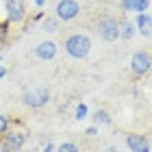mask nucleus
<instances>
[{
	"mask_svg": "<svg viewBox=\"0 0 152 152\" xmlns=\"http://www.w3.org/2000/svg\"><path fill=\"white\" fill-rule=\"evenodd\" d=\"M65 52L74 59H85L91 52V39L87 35H72L65 39Z\"/></svg>",
	"mask_w": 152,
	"mask_h": 152,
	"instance_id": "1",
	"label": "nucleus"
},
{
	"mask_svg": "<svg viewBox=\"0 0 152 152\" xmlns=\"http://www.w3.org/2000/svg\"><path fill=\"white\" fill-rule=\"evenodd\" d=\"M48 100H50V91H48L46 87L33 85V87H26L24 94H22V102H24L26 107H33V109L44 107Z\"/></svg>",
	"mask_w": 152,
	"mask_h": 152,
	"instance_id": "2",
	"label": "nucleus"
},
{
	"mask_svg": "<svg viewBox=\"0 0 152 152\" xmlns=\"http://www.w3.org/2000/svg\"><path fill=\"white\" fill-rule=\"evenodd\" d=\"M80 13V4L76 0H59L57 4V18L63 22H72L74 18H78Z\"/></svg>",
	"mask_w": 152,
	"mask_h": 152,
	"instance_id": "3",
	"label": "nucleus"
},
{
	"mask_svg": "<svg viewBox=\"0 0 152 152\" xmlns=\"http://www.w3.org/2000/svg\"><path fill=\"white\" fill-rule=\"evenodd\" d=\"M24 141H26V133L24 130H15V133H4L2 146H4L7 152H18V150H22Z\"/></svg>",
	"mask_w": 152,
	"mask_h": 152,
	"instance_id": "4",
	"label": "nucleus"
},
{
	"mask_svg": "<svg viewBox=\"0 0 152 152\" xmlns=\"http://www.w3.org/2000/svg\"><path fill=\"white\" fill-rule=\"evenodd\" d=\"M98 33H100V37L104 39V41H115L117 37V20H113V18H104L100 22V26H98Z\"/></svg>",
	"mask_w": 152,
	"mask_h": 152,
	"instance_id": "5",
	"label": "nucleus"
},
{
	"mask_svg": "<svg viewBox=\"0 0 152 152\" xmlns=\"http://www.w3.org/2000/svg\"><path fill=\"white\" fill-rule=\"evenodd\" d=\"M130 67L137 76H143L146 72H150V54L148 52H135L130 59Z\"/></svg>",
	"mask_w": 152,
	"mask_h": 152,
	"instance_id": "6",
	"label": "nucleus"
},
{
	"mask_svg": "<svg viewBox=\"0 0 152 152\" xmlns=\"http://www.w3.org/2000/svg\"><path fill=\"white\" fill-rule=\"evenodd\" d=\"M57 44L54 41H41V44H37V48H35V57L37 59H41V61H50V59H54L57 57Z\"/></svg>",
	"mask_w": 152,
	"mask_h": 152,
	"instance_id": "7",
	"label": "nucleus"
},
{
	"mask_svg": "<svg viewBox=\"0 0 152 152\" xmlns=\"http://www.w3.org/2000/svg\"><path fill=\"white\" fill-rule=\"evenodd\" d=\"M126 146H128L130 152H150L148 139L143 135H137V133H133V135L126 137Z\"/></svg>",
	"mask_w": 152,
	"mask_h": 152,
	"instance_id": "8",
	"label": "nucleus"
},
{
	"mask_svg": "<svg viewBox=\"0 0 152 152\" xmlns=\"http://www.w3.org/2000/svg\"><path fill=\"white\" fill-rule=\"evenodd\" d=\"M7 15L11 22H22L24 20V2L22 0H7Z\"/></svg>",
	"mask_w": 152,
	"mask_h": 152,
	"instance_id": "9",
	"label": "nucleus"
},
{
	"mask_svg": "<svg viewBox=\"0 0 152 152\" xmlns=\"http://www.w3.org/2000/svg\"><path fill=\"white\" fill-rule=\"evenodd\" d=\"M135 24H137V28H139V33L143 37H150V15L148 13H139Z\"/></svg>",
	"mask_w": 152,
	"mask_h": 152,
	"instance_id": "10",
	"label": "nucleus"
},
{
	"mask_svg": "<svg viewBox=\"0 0 152 152\" xmlns=\"http://www.w3.org/2000/svg\"><path fill=\"white\" fill-rule=\"evenodd\" d=\"M122 7L126 11H146L148 0H122Z\"/></svg>",
	"mask_w": 152,
	"mask_h": 152,
	"instance_id": "11",
	"label": "nucleus"
},
{
	"mask_svg": "<svg viewBox=\"0 0 152 152\" xmlns=\"http://www.w3.org/2000/svg\"><path fill=\"white\" fill-rule=\"evenodd\" d=\"M133 33H135V28H133V24H130V22H122V24H117V35H120V37L130 39V37H133Z\"/></svg>",
	"mask_w": 152,
	"mask_h": 152,
	"instance_id": "12",
	"label": "nucleus"
},
{
	"mask_svg": "<svg viewBox=\"0 0 152 152\" xmlns=\"http://www.w3.org/2000/svg\"><path fill=\"white\" fill-rule=\"evenodd\" d=\"M44 31H46V33L59 31V18H48L46 22H44Z\"/></svg>",
	"mask_w": 152,
	"mask_h": 152,
	"instance_id": "13",
	"label": "nucleus"
},
{
	"mask_svg": "<svg viewBox=\"0 0 152 152\" xmlns=\"http://www.w3.org/2000/svg\"><path fill=\"white\" fill-rule=\"evenodd\" d=\"M57 152H78V146H76L74 141H65V143H61V146H59Z\"/></svg>",
	"mask_w": 152,
	"mask_h": 152,
	"instance_id": "14",
	"label": "nucleus"
},
{
	"mask_svg": "<svg viewBox=\"0 0 152 152\" xmlns=\"http://www.w3.org/2000/svg\"><path fill=\"white\" fill-rule=\"evenodd\" d=\"M87 113H89L87 104H78V107H76V120H85Z\"/></svg>",
	"mask_w": 152,
	"mask_h": 152,
	"instance_id": "15",
	"label": "nucleus"
},
{
	"mask_svg": "<svg viewBox=\"0 0 152 152\" xmlns=\"http://www.w3.org/2000/svg\"><path fill=\"white\" fill-rule=\"evenodd\" d=\"M111 120H109V115H107V111H98L96 113V124H109Z\"/></svg>",
	"mask_w": 152,
	"mask_h": 152,
	"instance_id": "16",
	"label": "nucleus"
},
{
	"mask_svg": "<svg viewBox=\"0 0 152 152\" xmlns=\"http://www.w3.org/2000/svg\"><path fill=\"white\" fill-rule=\"evenodd\" d=\"M7 128H9V120H7V115L0 113V137L7 133Z\"/></svg>",
	"mask_w": 152,
	"mask_h": 152,
	"instance_id": "17",
	"label": "nucleus"
},
{
	"mask_svg": "<svg viewBox=\"0 0 152 152\" xmlns=\"http://www.w3.org/2000/svg\"><path fill=\"white\" fill-rule=\"evenodd\" d=\"M7 33H9V22H0V41L7 39Z\"/></svg>",
	"mask_w": 152,
	"mask_h": 152,
	"instance_id": "18",
	"label": "nucleus"
},
{
	"mask_svg": "<svg viewBox=\"0 0 152 152\" xmlns=\"http://www.w3.org/2000/svg\"><path fill=\"white\" fill-rule=\"evenodd\" d=\"M44 152H54V146H52V143H46V146H44Z\"/></svg>",
	"mask_w": 152,
	"mask_h": 152,
	"instance_id": "19",
	"label": "nucleus"
},
{
	"mask_svg": "<svg viewBox=\"0 0 152 152\" xmlns=\"http://www.w3.org/2000/svg\"><path fill=\"white\" fill-rule=\"evenodd\" d=\"M96 133H98V128H96V126H91V128H87V135H91V137H94Z\"/></svg>",
	"mask_w": 152,
	"mask_h": 152,
	"instance_id": "20",
	"label": "nucleus"
},
{
	"mask_svg": "<svg viewBox=\"0 0 152 152\" xmlns=\"http://www.w3.org/2000/svg\"><path fill=\"white\" fill-rule=\"evenodd\" d=\"M4 74H7V70H4V67H2V65H0V78H2V76H4Z\"/></svg>",
	"mask_w": 152,
	"mask_h": 152,
	"instance_id": "21",
	"label": "nucleus"
},
{
	"mask_svg": "<svg viewBox=\"0 0 152 152\" xmlns=\"http://www.w3.org/2000/svg\"><path fill=\"white\" fill-rule=\"evenodd\" d=\"M104 152H120V150H115V148H107Z\"/></svg>",
	"mask_w": 152,
	"mask_h": 152,
	"instance_id": "22",
	"label": "nucleus"
},
{
	"mask_svg": "<svg viewBox=\"0 0 152 152\" xmlns=\"http://www.w3.org/2000/svg\"><path fill=\"white\" fill-rule=\"evenodd\" d=\"M35 2H37V4H44V0H35Z\"/></svg>",
	"mask_w": 152,
	"mask_h": 152,
	"instance_id": "23",
	"label": "nucleus"
},
{
	"mask_svg": "<svg viewBox=\"0 0 152 152\" xmlns=\"http://www.w3.org/2000/svg\"><path fill=\"white\" fill-rule=\"evenodd\" d=\"M0 61H2V54H0Z\"/></svg>",
	"mask_w": 152,
	"mask_h": 152,
	"instance_id": "24",
	"label": "nucleus"
}]
</instances>
